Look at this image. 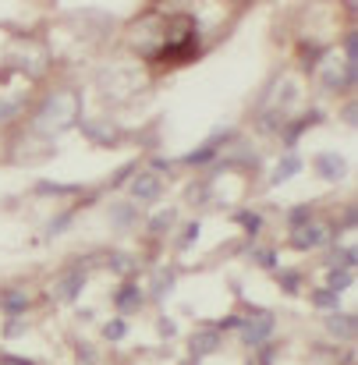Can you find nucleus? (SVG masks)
Instances as JSON below:
<instances>
[{
    "label": "nucleus",
    "mask_w": 358,
    "mask_h": 365,
    "mask_svg": "<svg viewBox=\"0 0 358 365\" xmlns=\"http://www.w3.org/2000/svg\"><path fill=\"white\" fill-rule=\"evenodd\" d=\"M163 39H167V14H160V11L142 14V18L128 29V43H131L142 57H153V61L163 53Z\"/></svg>",
    "instance_id": "nucleus-4"
},
{
    "label": "nucleus",
    "mask_w": 358,
    "mask_h": 365,
    "mask_svg": "<svg viewBox=\"0 0 358 365\" xmlns=\"http://www.w3.org/2000/svg\"><path fill=\"white\" fill-rule=\"evenodd\" d=\"M319 82H323L330 93L352 89V86H355V64H352V61H344L341 53H330V57L319 64Z\"/></svg>",
    "instance_id": "nucleus-5"
},
{
    "label": "nucleus",
    "mask_w": 358,
    "mask_h": 365,
    "mask_svg": "<svg viewBox=\"0 0 358 365\" xmlns=\"http://www.w3.org/2000/svg\"><path fill=\"white\" fill-rule=\"evenodd\" d=\"M78 121H82V96L75 89H57L32 114V135H43V138L64 135L68 128H75Z\"/></svg>",
    "instance_id": "nucleus-1"
},
{
    "label": "nucleus",
    "mask_w": 358,
    "mask_h": 365,
    "mask_svg": "<svg viewBox=\"0 0 358 365\" xmlns=\"http://www.w3.org/2000/svg\"><path fill=\"white\" fill-rule=\"evenodd\" d=\"M82 287H86V269H82V266H71V269H64V273L57 277L53 298H57V302H75Z\"/></svg>",
    "instance_id": "nucleus-6"
},
{
    "label": "nucleus",
    "mask_w": 358,
    "mask_h": 365,
    "mask_svg": "<svg viewBox=\"0 0 358 365\" xmlns=\"http://www.w3.org/2000/svg\"><path fill=\"white\" fill-rule=\"evenodd\" d=\"M238 330H241V337H245V344H262L266 334L273 330V316L270 312H252L248 319L238 323Z\"/></svg>",
    "instance_id": "nucleus-8"
},
{
    "label": "nucleus",
    "mask_w": 358,
    "mask_h": 365,
    "mask_svg": "<svg viewBox=\"0 0 358 365\" xmlns=\"http://www.w3.org/2000/svg\"><path fill=\"white\" fill-rule=\"evenodd\" d=\"M291 242L298 245V248H323V245L330 242V227L323 224V220H309V224H302V227H295V238Z\"/></svg>",
    "instance_id": "nucleus-7"
},
{
    "label": "nucleus",
    "mask_w": 358,
    "mask_h": 365,
    "mask_svg": "<svg viewBox=\"0 0 358 365\" xmlns=\"http://www.w3.org/2000/svg\"><path fill=\"white\" fill-rule=\"evenodd\" d=\"M220 348V330H203V334H195V341H192V351L195 355H213Z\"/></svg>",
    "instance_id": "nucleus-11"
},
{
    "label": "nucleus",
    "mask_w": 358,
    "mask_h": 365,
    "mask_svg": "<svg viewBox=\"0 0 358 365\" xmlns=\"http://www.w3.org/2000/svg\"><path fill=\"white\" fill-rule=\"evenodd\" d=\"M114 217H118V224H128V220H131V206H124V202H121Z\"/></svg>",
    "instance_id": "nucleus-18"
},
{
    "label": "nucleus",
    "mask_w": 358,
    "mask_h": 365,
    "mask_svg": "<svg viewBox=\"0 0 358 365\" xmlns=\"http://www.w3.org/2000/svg\"><path fill=\"white\" fill-rule=\"evenodd\" d=\"M298 167H302V163H298V156H295V153H287V160H280V167H277L273 181H287V178H291Z\"/></svg>",
    "instance_id": "nucleus-14"
},
{
    "label": "nucleus",
    "mask_w": 358,
    "mask_h": 365,
    "mask_svg": "<svg viewBox=\"0 0 358 365\" xmlns=\"http://www.w3.org/2000/svg\"><path fill=\"white\" fill-rule=\"evenodd\" d=\"M4 61H7L11 71H21L29 78H43L50 71V46L36 36H18V39L7 43Z\"/></svg>",
    "instance_id": "nucleus-2"
},
{
    "label": "nucleus",
    "mask_w": 358,
    "mask_h": 365,
    "mask_svg": "<svg viewBox=\"0 0 358 365\" xmlns=\"http://www.w3.org/2000/svg\"><path fill=\"white\" fill-rule=\"evenodd\" d=\"M160 192H163V181H160L156 174H138V178L131 181V195H135V199H142V202L160 199Z\"/></svg>",
    "instance_id": "nucleus-10"
},
{
    "label": "nucleus",
    "mask_w": 358,
    "mask_h": 365,
    "mask_svg": "<svg viewBox=\"0 0 358 365\" xmlns=\"http://www.w3.org/2000/svg\"><path fill=\"white\" fill-rule=\"evenodd\" d=\"M107 337H111V341H118V337H124V323H107Z\"/></svg>",
    "instance_id": "nucleus-17"
},
{
    "label": "nucleus",
    "mask_w": 358,
    "mask_h": 365,
    "mask_svg": "<svg viewBox=\"0 0 358 365\" xmlns=\"http://www.w3.org/2000/svg\"><path fill=\"white\" fill-rule=\"evenodd\" d=\"M238 220H241V224H245V227H252V231H259V217H252V213H241Z\"/></svg>",
    "instance_id": "nucleus-19"
},
{
    "label": "nucleus",
    "mask_w": 358,
    "mask_h": 365,
    "mask_svg": "<svg viewBox=\"0 0 358 365\" xmlns=\"http://www.w3.org/2000/svg\"><path fill=\"white\" fill-rule=\"evenodd\" d=\"M114 302H118V309H135V305H142V291L135 284H124Z\"/></svg>",
    "instance_id": "nucleus-13"
},
{
    "label": "nucleus",
    "mask_w": 358,
    "mask_h": 365,
    "mask_svg": "<svg viewBox=\"0 0 358 365\" xmlns=\"http://www.w3.org/2000/svg\"><path fill=\"white\" fill-rule=\"evenodd\" d=\"M312 167L319 170V178H327V181H341L344 178V160H341V153H319L316 160H312Z\"/></svg>",
    "instance_id": "nucleus-9"
},
{
    "label": "nucleus",
    "mask_w": 358,
    "mask_h": 365,
    "mask_svg": "<svg viewBox=\"0 0 358 365\" xmlns=\"http://www.w3.org/2000/svg\"><path fill=\"white\" fill-rule=\"evenodd\" d=\"M312 305H319V309H330V305H337V294L323 287V291H316V294H312Z\"/></svg>",
    "instance_id": "nucleus-16"
},
{
    "label": "nucleus",
    "mask_w": 358,
    "mask_h": 365,
    "mask_svg": "<svg viewBox=\"0 0 358 365\" xmlns=\"http://www.w3.org/2000/svg\"><path fill=\"white\" fill-rule=\"evenodd\" d=\"M327 327H330V334H337V337H344V341H355V316H330L327 319Z\"/></svg>",
    "instance_id": "nucleus-12"
},
{
    "label": "nucleus",
    "mask_w": 358,
    "mask_h": 365,
    "mask_svg": "<svg viewBox=\"0 0 358 365\" xmlns=\"http://www.w3.org/2000/svg\"><path fill=\"white\" fill-rule=\"evenodd\" d=\"M348 284H352V269H344V273H341V269H330V287H327V291L341 294V287H348Z\"/></svg>",
    "instance_id": "nucleus-15"
},
{
    "label": "nucleus",
    "mask_w": 358,
    "mask_h": 365,
    "mask_svg": "<svg viewBox=\"0 0 358 365\" xmlns=\"http://www.w3.org/2000/svg\"><path fill=\"white\" fill-rule=\"evenodd\" d=\"M96 86L107 103H128L145 89V78H142V68H135V64H114V68L100 71Z\"/></svg>",
    "instance_id": "nucleus-3"
}]
</instances>
